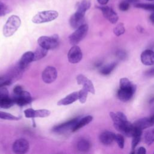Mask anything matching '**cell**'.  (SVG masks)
Wrapping results in <instances>:
<instances>
[{"mask_svg":"<svg viewBox=\"0 0 154 154\" xmlns=\"http://www.w3.org/2000/svg\"><path fill=\"white\" fill-rule=\"evenodd\" d=\"M21 24V21L19 16L12 15L8 17L3 27V34L8 37H10L18 29Z\"/></svg>","mask_w":154,"mask_h":154,"instance_id":"6da1fadb","label":"cell"},{"mask_svg":"<svg viewBox=\"0 0 154 154\" xmlns=\"http://www.w3.org/2000/svg\"><path fill=\"white\" fill-rule=\"evenodd\" d=\"M58 16V12L55 10L42 11L35 14L32 19V21L37 24L43 23L55 20L57 18Z\"/></svg>","mask_w":154,"mask_h":154,"instance_id":"7a4b0ae2","label":"cell"},{"mask_svg":"<svg viewBox=\"0 0 154 154\" xmlns=\"http://www.w3.org/2000/svg\"><path fill=\"white\" fill-rule=\"evenodd\" d=\"M38 44L40 46L48 50L54 49L58 45V36L57 34L49 36H41L38 38Z\"/></svg>","mask_w":154,"mask_h":154,"instance_id":"3957f363","label":"cell"},{"mask_svg":"<svg viewBox=\"0 0 154 154\" xmlns=\"http://www.w3.org/2000/svg\"><path fill=\"white\" fill-rule=\"evenodd\" d=\"M88 29V26L87 24L84 23L69 35V42L72 45H76L78 44L87 35Z\"/></svg>","mask_w":154,"mask_h":154,"instance_id":"277c9868","label":"cell"},{"mask_svg":"<svg viewBox=\"0 0 154 154\" xmlns=\"http://www.w3.org/2000/svg\"><path fill=\"white\" fill-rule=\"evenodd\" d=\"M68 61L72 64L79 63L82 58L81 49L77 45H73L67 54Z\"/></svg>","mask_w":154,"mask_h":154,"instance_id":"5b68a950","label":"cell"},{"mask_svg":"<svg viewBox=\"0 0 154 154\" xmlns=\"http://www.w3.org/2000/svg\"><path fill=\"white\" fill-rule=\"evenodd\" d=\"M13 151L15 153L23 154L26 153L29 149L28 141L24 138L16 140L13 144Z\"/></svg>","mask_w":154,"mask_h":154,"instance_id":"8992f818","label":"cell"},{"mask_svg":"<svg viewBox=\"0 0 154 154\" xmlns=\"http://www.w3.org/2000/svg\"><path fill=\"white\" fill-rule=\"evenodd\" d=\"M135 90L136 86L134 84L129 88H120L117 92V97L121 101L127 102L133 96Z\"/></svg>","mask_w":154,"mask_h":154,"instance_id":"52a82bcc","label":"cell"},{"mask_svg":"<svg viewBox=\"0 0 154 154\" xmlns=\"http://www.w3.org/2000/svg\"><path fill=\"white\" fill-rule=\"evenodd\" d=\"M57 77V72L53 66H48L42 72V78L43 81L47 84L53 82Z\"/></svg>","mask_w":154,"mask_h":154,"instance_id":"ba28073f","label":"cell"},{"mask_svg":"<svg viewBox=\"0 0 154 154\" xmlns=\"http://www.w3.org/2000/svg\"><path fill=\"white\" fill-rule=\"evenodd\" d=\"M24 114L27 118L46 117L50 115L51 111L46 109L35 110L32 108H28L24 111Z\"/></svg>","mask_w":154,"mask_h":154,"instance_id":"9c48e42d","label":"cell"},{"mask_svg":"<svg viewBox=\"0 0 154 154\" xmlns=\"http://www.w3.org/2000/svg\"><path fill=\"white\" fill-rule=\"evenodd\" d=\"M99 8L102 11L103 16L111 23L114 24L118 21L119 16L112 8L108 6L99 7Z\"/></svg>","mask_w":154,"mask_h":154,"instance_id":"30bf717a","label":"cell"},{"mask_svg":"<svg viewBox=\"0 0 154 154\" xmlns=\"http://www.w3.org/2000/svg\"><path fill=\"white\" fill-rule=\"evenodd\" d=\"M14 103H16L20 106H23L29 103L32 101V97L29 93L26 91L23 90V91L17 95H14L13 97Z\"/></svg>","mask_w":154,"mask_h":154,"instance_id":"8fae6325","label":"cell"},{"mask_svg":"<svg viewBox=\"0 0 154 154\" xmlns=\"http://www.w3.org/2000/svg\"><path fill=\"white\" fill-rule=\"evenodd\" d=\"M33 61H34V52L31 51H28L25 52L22 55L17 66L23 71Z\"/></svg>","mask_w":154,"mask_h":154,"instance_id":"7c38bea8","label":"cell"},{"mask_svg":"<svg viewBox=\"0 0 154 154\" xmlns=\"http://www.w3.org/2000/svg\"><path fill=\"white\" fill-rule=\"evenodd\" d=\"M76 81L78 84L82 85L83 87L85 88L88 91V92L92 94H94L95 90H94V85L91 81L88 79L85 76L82 74L78 75L76 77Z\"/></svg>","mask_w":154,"mask_h":154,"instance_id":"4fadbf2b","label":"cell"},{"mask_svg":"<svg viewBox=\"0 0 154 154\" xmlns=\"http://www.w3.org/2000/svg\"><path fill=\"white\" fill-rule=\"evenodd\" d=\"M141 61L146 66L154 65V51L150 49L144 50L141 54Z\"/></svg>","mask_w":154,"mask_h":154,"instance_id":"5bb4252c","label":"cell"},{"mask_svg":"<svg viewBox=\"0 0 154 154\" xmlns=\"http://www.w3.org/2000/svg\"><path fill=\"white\" fill-rule=\"evenodd\" d=\"M84 16L85 14L76 11L70 18L69 23L70 26L73 28L76 29L83 25L84 22Z\"/></svg>","mask_w":154,"mask_h":154,"instance_id":"9a60e30c","label":"cell"},{"mask_svg":"<svg viewBox=\"0 0 154 154\" xmlns=\"http://www.w3.org/2000/svg\"><path fill=\"white\" fill-rule=\"evenodd\" d=\"M79 120V118H75L72 120H70L66 123H62L61 125H59L57 126H55L53 129L54 131L57 132H63L65 131H67L69 129L72 130L73 128L75 125V124L77 123V122Z\"/></svg>","mask_w":154,"mask_h":154,"instance_id":"2e32d148","label":"cell"},{"mask_svg":"<svg viewBox=\"0 0 154 154\" xmlns=\"http://www.w3.org/2000/svg\"><path fill=\"white\" fill-rule=\"evenodd\" d=\"M116 134L111 131H105L102 132L99 135L100 142L105 145H109L114 141Z\"/></svg>","mask_w":154,"mask_h":154,"instance_id":"e0dca14e","label":"cell"},{"mask_svg":"<svg viewBox=\"0 0 154 154\" xmlns=\"http://www.w3.org/2000/svg\"><path fill=\"white\" fill-rule=\"evenodd\" d=\"M78 99V92L77 91L73 92L69 94V95H67V96H66L65 97L60 100L58 102L57 105H67L73 103L74 102L76 101Z\"/></svg>","mask_w":154,"mask_h":154,"instance_id":"ac0fdd59","label":"cell"},{"mask_svg":"<svg viewBox=\"0 0 154 154\" xmlns=\"http://www.w3.org/2000/svg\"><path fill=\"white\" fill-rule=\"evenodd\" d=\"M92 120H93V117L91 116H87L81 119H79V120L77 122V123L75 124V125L73 128L72 131V132L76 131L80 128L90 123L92 121Z\"/></svg>","mask_w":154,"mask_h":154,"instance_id":"d6986e66","label":"cell"},{"mask_svg":"<svg viewBox=\"0 0 154 154\" xmlns=\"http://www.w3.org/2000/svg\"><path fill=\"white\" fill-rule=\"evenodd\" d=\"M14 102L13 98H10L8 96L0 97V107L2 108H9L13 106Z\"/></svg>","mask_w":154,"mask_h":154,"instance_id":"ffe728a7","label":"cell"},{"mask_svg":"<svg viewBox=\"0 0 154 154\" xmlns=\"http://www.w3.org/2000/svg\"><path fill=\"white\" fill-rule=\"evenodd\" d=\"M91 147V144L87 140L81 139L77 143V148L81 152H88Z\"/></svg>","mask_w":154,"mask_h":154,"instance_id":"44dd1931","label":"cell"},{"mask_svg":"<svg viewBox=\"0 0 154 154\" xmlns=\"http://www.w3.org/2000/svg\"><path fill=\"white\" fill-rule=\"evenodd\" d=\"M48 51V49L39 46L34 52V61H37L45 57L47 55Z\"/></svg>","mask_w":154,"mask_h":154,"instance_id":"7402d4cb","label":"cell"},{"mask_svg":"<svg viewBox=\"0 0 154 154\" xmlns=\"http://www.w3.org/2000/svg\"><path fill=\"white\" fill-rule=\"evenodd\" d=\"M90 2L88 0H82L81 2H79L77 7L76 11L81 14H85L86 11L90 8Z\"/></svg>","mask_w":154,"mask_h":154,"instance_id":"603a6c76","label":"cell"},{"mask_svg":"<svg viewBox=\"0 0 154 154\" xmlns=\"http://www.w3.org/2000/svg\"><path fill=\"white\" fill-rule=\"evenodd\" d=\"M117 63L116 62L111 63L110 64H108L103 67H102L100 70V73L103 75H107L111 73V72L114 69V68L116 67Z\"/></svg>","mask_w":154,"mask_h":154,"instance_id":"cb8c5ba5","label":"cell"},{"mask_svg":"<svg viewBox=\"0 0 154 154\" xmlns=\"http://www.w3.org/2000/svg\"><path fill=\"white\" fill-rule=\"evenodd\" d=\"M144 141L147 145H150L154 142V134L152 131H147L144 134Z\"/></svg>","mask_w":154,"mask_h":154,"instance_id":"d4e9b609","label":"cell"},{"mask_svg":"<svg viewBox=\"0 0 154 154\" xmlns=\"http://www.w3.org/2000/svg\"><path fill=\"white\" fill-rule=\"evenodd\" d=\"M88 91L84 87H83L79 92H78V99L80 102L82 103H84L87 100V94Z\"/></svg>","mask_w":154,"mask_h":154,"instance_id":"484cf974","label":"cell"},{"mask_svg":"<svg viewBox=\"0 0 154 154\" xmlns=\"http://www.w3.org/2000/svg\"><path fill=\"white\" fill-rule=\"evenodd\" d=\"M114 34L116 36H120L124 34L125 32V28L124 26V25L123 23H120L116 27H114L113 29Z\"/></svg>","mask_w":154,"mask_h":154,"instance_id":"4316f807","label":"cell"},{"mask_svg":"<svg viewBox=\"0 0 154 154\" xmlns=\"http://www.w3.org/2000/svg\"><path fill=\"white\" fill-rule=\"evenodd\" d=\"M0 119L9 120H18L20 118L16 117L8 112L0 111Z\"/></svg>","mask_w":154,"mask_h":154,"instance_id":"83f0119b","label":"cell"},{"mask_svg":"<svg viewBox=\"0 0 154 154\" xmlns=\"http://www.w3.org/2000/svg\"><path fill=\"white\" fill-rule=\"evenodd\" d=\"M135 6L137 8H140L147 10L154 11V4H146V3H137Z\"/></svg>","mask_w":154,"mask_h":154,"instance_id":"f1b7e54d","label":"cell"},{"mask_svg":"<svg viewBox=\"0 0 154 154\" xmlns=\"http://www.w3.org/2000/svg\"><path fill=\"white\" fill-rule=\"evenodd\" d=\"M12 82V79L10 76H0V88L10 85Z\"/></svg>","mask_w":154,"mask_h":154,"instance_id":"f546056e","label":"cell"},{"mask_svg":"<svg viewBox=\"0 0 154 154\" xmlns=\"http://www.w3.org/2000/svg\"><path fill=\"white\" fill-rule=\"evenodd\" d=\"M114 141H116L117 145L119 146V147L120 149H123L124 147L125 140H124V137H123V136L122 135L119 134H116Z\"/></svg>","mask_w":154,"mask_h":154,"instance_id":"4dcf8cb0","label":"cell"},{"mask_svg":"<svg viewBox=\"0 0 154 154\" xmlns=\"http://www.w3.org/2000/svg\"><path fill=\"white\" fill-rule=\"evenodd\" d=\"M10 11V8L7 5L0 1V16H5L9 13Z\"/></svg>","mask_w":154,"mask_h":154,"instance_id":"1f68e13d","label":"cell"},{"mask_svg":"<svg viewBox=\"0 0 154 154\" xmlns=\"http://www.w3.org/2000/svg\"><path fill=\"white\" fill-rule=\"evenodd\" d=\"M132 85L131 82L126 78H123L120 79V88H129Z\"/></svg>","mask_w":154,"mask_h":154,"instance_id":"d6a6232c","label":"cell"},{"mask_svg":"<svg viewBox=\"0 0 154 154\" xmlns=\"http://www.w3.org/2000/svg\"><path fill=\"white\" fill-rule=\"evenodd\" d=\"M130 7V4L129 2H128L126 0L121 1L119 4V9L122 11H127Z\"/></svg>","mask_w":154,"mask_h":154,"instance_id":"836d02e7","label":"cell"},{"mask_svg":"<svg viewBox=\"0 0 154 154\" xmlns=\"http://www.w3.org/2000/svg\"><path fill=\"white\" fill-rule=\"evenodd\" d=\"M141 137L140 135L137 136H134L132 137V143H131V147H132V150H135V147L138 145V144L140 143L141 140Z\"/></svg>","mask_w":154,"mask_h":154,"instance_id":"e575fe53","label":"cell"},{"mask_svg":"<svg viewBox=\"0 0 154 154\" xmlns=\"http://www.w3.org/2000/svg\"><path fill=\"white\" fill-rule=\"evenodd\" d=\"M116 56L120 60H124L127 58V54L126 52L123 50H118L116 53Z\"/></svg>","mask_w":154,"mask_h":154,"instance_id":"d590c367","label":"cell"},{"mask_svg":"<svg viewBox=\"0 0 154 154\" xmlns=\"http://www.w3.org/2000/svg\"><path fill=\"white\" fill-rule=\"evenodd\" d=\"M23 88L20 85H16L13 88V93H14V95H17L19 94L20 93H21L23 91Z\"/></svg>","mask_w":154,"mask_h":154,"instance_id":"8d00e7d4","label":"cell"},{"mask_svg":"<svg viewBox=\"0 0 154 154\" xmlns=\"http://www.w3.org/2000/svg\"><path fill=\"white\" fill-rule=\"evenodd\" d=\"M145 75L147 76H154V67L150 69L145 72Z\"/></svg>","mask_w":154,"mask_h":154,"instance_id":"74e56055","label":"cell"},{"mask_svg":"<svg viewBox=\"0 0 154 154\" xmlns=\"http://www.w3.org/2000/svg\"><path fill=\"white\" fill-rule=\"evenodd\" d=\"M135 153H137L138 154H146V149L144 147H140L137 149V150L135 152Z\"/></svg>","mask_w":154,"mask_h":154,"instance_id":"f35d334b","label":"cell"},{"mask_svg":"<svg viewBox=\"0 0 154 154\" xmlns=\"http://www.w3.org/2000/svg\"><path fill=\"white\" fill-rule=\"evenodd\" d=\"M97 2L100 4H101V5H106L108 2V1H109V0H97Z\"/></svg>","mask_w":154,"mask_h":154,"instance_id":"ab89813d","label":"cell"},{"mask_svg":"<svg viewBox=\"0 0 154 154\" xmlns=\"http://www.w3.org/2000/svg\"><path fill=\"white\" fill-rule=\"evenodd\" d=\"M149 19L150 20V21L152 22V23L153 24H154V12H153L152 13H151V14L149 16Z\"/></svg>","mask_w":154,"mask_h":154,"instance_id":"60d3db41","label":"cell"},{"mask_svg":"<svg viewBox=\"0 0 154 154\" xmlns=\"http://www.w3.org/2000/svg\"><path fill=\"white\" fill-rule=\"evenodd\" d=\"M129 2H132V3H137L138 2V0H126Z\"/></svg>","mask_w":154,"mask_h":154,"instance_id":"b9f144b4","label":"cell"},{"mask_svg":"<svg viewBox=\"0 0 154 154\" xmlns=\"http://www.w3.org/2000/svg\"><path fill=\"white\" fill-rule=\"evenodd\" d=\"M137 29H138V31L139 32H142V31L143 30V29L140 26H138L137 27Z\"/></svg>","mask_w":154,"mask_h":154,"instance_id":"7bdbcfd3","label":"cell"},{"mask_svg":"<svg viewBox=\"0 0 154 154\" xmlns=\"http://www.w3.org/2000/svg\"><path fill=\"white\" fill-rule=\"evenodd\" d=\"M146 1H154V0H146Z\"/></svg>","mask_w":154,"mask_h":154,"instance_id":"ee69618b","label":"cell"},{"mask_svg":"<svg viewBox=\"0 0 154 154\" xmlns=\"http://www.w3.org/2000/svg\"><path fill=\"white\" fill-rule=\"evenodd\" d=\"M152 132H153V134H154V129H153V130H152Z\"/></svg>","mask_w":154,"mask_h":154,"instance_id":"f6af8a7d","label":"cell"}]
</instances>
